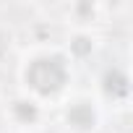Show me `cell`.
I'll return each instance as SVG.
<instances>
[{
    "label": "cell",
    "instance_id": "6da1fadb",
    "mask_svg": "<svg viewBox=\"0 0 133 133\" xmlns=\"http://www.w3.org/2000/svg\"><path fill=\"white\" fill-rule=\"evenodd\" d=\"M29 86H34L42 94H52L65 84V65L60 57H39L26 71Z\"/></svg>",
    "mask_w": 133,
    "mask_h": 133
},
{
    "label": "cell",
    "instance_id": "7a4b0ae2",
    "mask_svg": "<svg viewBox=\"0 0 133 133\" xmlns=\"http://www.w3.org/2000/svg\"><path fill=\"white\" fill-rule=\"evenodd\" d=\"M68 120H71L76 128H91V123H94V112H91V107H86V104H76V107H71Z\"/></svg>",
    "mask_w": 133,
    "mask_h": 133
}]
</instances>
